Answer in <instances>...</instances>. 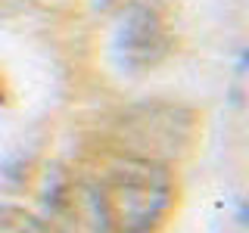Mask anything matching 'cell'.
Returning <instances> with one entry per match:
<instances>
[{"instance_id": "6da1fadb", "label": "cell", "mask_w": 249, "mask_h": 233, "mask_svg": "<svg viewBox=\"0 0 249 233\" xmlns=\"http://www.w3.org/2000/svg\"><path fill=\"white\" fill-rule=\"evenodd\" d=\"M93 177L109 233H162L168 227L181 196L171 165L115 152Z\"/></svg>"}, {"instance_id": "7a4b0ae2", "label": "cell", "mask_w": 249, "mask_h": 233, "mask_svg": "<svg viewBox=\"0 0 249 233\" xmlns=\"http://www.w3.org/2000/svg\"><path fill=\"white\" fill-rule=\"evenodd\" d=\"M199 137V118L193 109L153 100L131 106L115 118L112 140L119 155L150 159L171 165V159H184Z\"/></svg>"}, {"instance_id": "3957f363", "label": "cell", "mask_w": 249, "mask_h": 233, "mask_svg": "<svg viewBox=\"0 0 249 233\" xmlns=\"http://www.w3.org/2000/svg\"><path fill=\"white\" fill-rule=\"evenodd\" d=\"M175 34L165 6L156 0H137L124 10L115 28V56L128 72H150L168 59Z\"/></svg>"}, {"instance_id": "277c9868", "label": "cell", "mask_w": 249, "mask_h": 233, "mask_svg": "<svg viewBox=\"0 0 249 233\" xmlns=\"http://www.w3.org/2000/svg\"><path fill=\"white\" fill-rule=\"evenodd\" d=\"M53 227L56 233H109L93 174H75L56 190Z\"/></svg>"}, {"instance_id": "5b68a950", "label": "cell", "mask_w": 249, "mask_h": 233, "mask_svg": "<svg viewBox=\"0 0 249 233\" xmlns=\"http://www.w3.org/2000/svg\"><path fill=\"white\" fill-rule=\"evenodd\" d=\"M0 233H50V227L19 205H0Z\"/></svg>"}]
</instances>
